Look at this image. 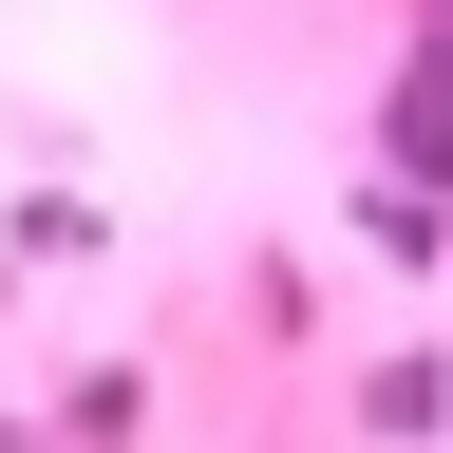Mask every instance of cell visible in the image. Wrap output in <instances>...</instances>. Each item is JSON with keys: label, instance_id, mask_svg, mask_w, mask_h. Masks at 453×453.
Here are the masks:
<instances>
[{"label": "cell", "instance_id": "1", "mask_svg": "<svg viewBox=\"0 0 453 453\" xmlns=\"http://www.w3.org/2000/svg\"><path fill=\"white\" fill-rule=\"evenodd\" d=\"M378 133H396V170H416V189H453V19L396 57V113H378Z\"/></svg>", "mask_w": 453, "mask_h": 453}, {"label": "cell", "instance_id": "2", "mask_svg": "<svg viewBox=\"0 0 453 453\" xmlns=\"http://www.w3.org/2000/svg\"><path fill=\"white\" fill-rule=\"evenodd\" d=\"M434 416H453V378H434V359H378V378H359V434H396V453H416Z\"/></svg>", "mask_w": 453, "mask_h": 453}]
</instances>
